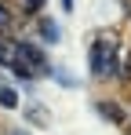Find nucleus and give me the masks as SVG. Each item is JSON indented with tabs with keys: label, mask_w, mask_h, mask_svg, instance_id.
Listing matches in <instances>:
<instances>
[{
	"label": "nucleus",
	"mask_w": 131,
	"mask_h": 135,
	"mask_svg": "<svg viewBox=\"0 0 131 135\" xmlns=\"http://www.w3.org/2000/svg\"><path fill=\"white\" fill-rule=\"evenodd\" d=\"M87 66H91V77H98V80L120 77V37H117V29H98V37L91 40V51H87Z\"/></svg>",
	"instance_id": "nucleus-1"
},
{
	"label": "nucleus",
	"mask_w": 131,
	"mask_h": 135,
	"mask_svg": "<svg viewBox=\"0 0 131 135\" xmlns=\"http://www.w3.org/2000/svg\"><path fill=\"white\" fill-rule=\"evenodd\" d=\"M7 69H11L18 80H33V77H44V73H51V62H47L44 47L15 40V51H11V62H7Z\"/></svg>",
	"instance_id": "nucleus-2"
},
{
	"label": "nucleus",
	"mask_w": 131,
	"mask_h": 135,
	"mask_svg": "<svg viewBox=\"0 0 131 135\" xmlns=\"http://www.w3.org/2000/svg\"><path fill=\"white\" fill-rule=\"evenodd\" d=\"M37 33H40L44 37V44H58V37H62V33H58V22H55V18H37Z\"/></svg>",
	"instance_id": "nucleus-3"
},
{
	"label": "nucleus",
	"mask_w": 131,
	"mask_h": 135,
	"mask_svg": "<svg viewBox=\"0 0 131 135\" xmlns=\"http://www.w3.org/2000/svg\"><path fill=\"white\" fill-rule=\"evenodd\" d=\"M26 120L37 124V128H47V124H51V113L44 110L40 102H33V106H26Z\"/></svg>",
	"instance_id": "nucleus-4"
},
{
	"label": "nucleus",
	"mask_w": 131,
	"mask_h": 135,
	"mask_svg": "<svg viewBox=\"0 0 131 135\" xmlns=\"http://www.w3.org/2000/svg\"><path fill=\"white\" fill-rule=\"evenodd\" d=\"M95 110L102 113V117H106L109 124H124V110H120L117 102H95Z\"/></svg>",
	"instance_id": "nucleus-5"
},
{
	"label": "nucleus",
	"mask_w": 131,
	"mask_h": 135,
	"mask_svg": "<svg viewBox=\"0 0 131 135\" xmlns=\"http://www.w3.org/2000/svg\"><path fill=\"white\" fill-rule=\"evenodd\" d=\"M0 106L4 110H18V91L11 84H0Z\"/></svg>",
	"instance_id": "nucleus-6"
},
{
	"label": "nucleus",
	"mask_w": 131,
	"mask_h": 135,
	"mask_svg": "<svg viewBox=\"0 0 131 135\" xmlns=\"http://www.w3.org/2000/svg\"><path fill=\"white\" fill-rule=\"evenodd\" d=\"M11 51H15L11 33H0V66H7V62H11Z\"/></svg>",
	"instance_id": "nucleus-7"
},
{
	"label": "nucleus",
	"mask_w": 131,
	"mask_h": 135,
	"mask_svg": "<svg viewBox=\"0 0 131 135\" xmlns=\"http://www.w3.org/2000/svg\"><path fill=\"white\" fill-rule=\"evenodd\" d=\"M51 73H55V80H58L62 88H77V77H73V73H69V69H66V66H58V69H51Z\"/></svg>",
	"instance_id": "nucleus-8"
},
{
	"label": "nucleus",
	"mask_w": 131,
	"mask_h": 135,
	"mask_svg": "<svg viewBox=\"0 0 131 135\" xmlns=\"http://www.w3.org/2000/svg\"><path fill=\"white\" fill-rule=\"evenodd\" d=\"M15 29V18H11V11L4 7V0H0V33H11Z\"/></svg>",
	"instance_id": "nucleus-9"
},
{
	"label": "nucleus",
	"mask_w": 131,
	"mask_h": 135,
	"mask_svg": "<svg viewBox=\"0 0 131 135\" xmlns=\"http://www.w3.org/2000/svg\"><path fill=\"white\" fill-rule=\"evenodd\" d=\"M22 7H26V11H40L44 0H22Z\"/></svg>",
	"instance_id": "nucleus-10"
},
{
	"label": "nucleus",
	"mask_w": 131,
	"mask_h": 135,
	"mask_svg": "<svg viewBox=\"0 0 131 135\" xmlns=\"http://www.w3.org/2000/svg\"><path fill=\"white\" fill-rule=\"evenodd\" d=\"M120 73H124V77L131 80V47H128V59H124V66H120Z\"/></svg>",
	"instance_id": "nucleus-11"
},
{
	"label": "nucleus",
	"mask_w": 131,
	"mask_h": 135,
	"mask_svg": "<svg viewBox=\"0 0 131 135\" xmlns=\"http://www.w3.org/2000/svg\"><path fill=\"white\" fill-rule=\"evenodd\" d=\"M62 7H66V11H73V0H62Z\"/></svg>",
	"instance_id": "nucleus-12"
},
{
	"label": "nucleus",
	"mask_w": 131,
	"mask_h": 135,
	"mask_svg": "<svg viewBox=\"0 0 131 135\" xmlns=\"http://www.w3.org/2000/svg\"><path fill=\"white\" fill-rule=\"evenodd\" d=\"M11 135H26V132H11Z\"/></svg>",
	"instance_id": "nucleus-13"
},
{
	"label": "nucleus",
	"mask_w": 131,
	"mask_h": 135,
	"mask_svg": "<svg viewBox=\"0 0 131 135\" xmlns=\"http://www.w3.org/2000/svg\"><path fill=\"white\" fill-rule=\"evenodd\" d=\"M0 84H4V80H0Z\"/></svg>",
	"instance_id": "nucleus-14"
}]
</instances>
